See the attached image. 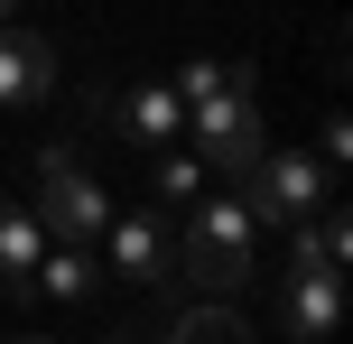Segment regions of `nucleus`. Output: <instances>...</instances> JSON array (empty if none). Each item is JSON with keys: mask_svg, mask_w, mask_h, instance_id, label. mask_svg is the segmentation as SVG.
I'll use <instances>...</instances> for the list:
<instances>
[{"mask_svg": "<svg viewBox=\"0 0 353 344\" xmlns=\"http://www.w3.org/2000/svg\"><path fill=\"white\" fill-rule=\"evenodd\" d=\"M56 74H65L56 37L10 28V19H0V112H28V103H47V93H56Z\"/></svg>", "mask_w": 353, "mask_h": 344, "instance_id": "39448f33", "label": "nucleus"}, {"mask_svg": "<svg viewBox=\"0 0 353 344\" xmlns=\"http://www.w3.org/2000/svg\"><path fill=\"white\" fill-rule=\"evenodd\" d=\"M112 121H121L140 149H168V140H176V121H186V103H176V84H140L121 112H112Z\"/></svg>", "mask_w": 353, "mask_h": 344, "instance_id": "9b49d317", "label": "nucleus"}, {"mask_svg": "<svg viewBox=\"0 0 353 344\" xmlns=\"http://www.w3.org/2000/svg\"><path fill=\"white\" fill-rule=\"evenodd\" d=\"M37 233L47 242H103L112 205H103V177H93L74 149H37Z\"/></svg>", "mask_w": 353, "mask_h": 344, "instance_id": "7ed1b4c3", "label": "nucleus"}, {"mask_svg": "<svg viewBox=\"0 0 353 344\" xmlns=\"http://www.w3.org/2000/svg\"><path fill=\"white\" fill-rule=\"evenodd\" d=\"M149 196H159V205H195V196H205V159H195V149H159Z\"/></svg>", "mask_w": 353, "mask_h": 344, "instance_id": "ddd939ff", "label": "nucleus"}, {"mask_svg": "<svg viewBox=\"0 0 353 344\" xmlns=\"http://www.w3.org/2000/svg\"><path fill=\"white\" fill-rule=\"evenodd\" d=\"M176 103H186L195 140H205V177L242 186L251 168H261L270 130H261V103H251V65H205V56H195V65L176 74Z\"/></svg>", "mask_w": 353, "mask_h": 344, "instance_id": "f257e3e1", "label": "nucleus"}, {"mask_svg": "<svg viewBox=\"0 0 353 344\" xmlns=\"http://www.w3.org/2000/svg\"><path fill=\"white\" fill-rule=\"evenodd\" d=\"M288 242H298V261H316V270H344V261H353V214L325 196L307 223H288Z\"/></svg>", "mask_w": 353, "mask_h": 344, "instance_id": "9d476101", "label": "nucleus"}, {"mask_svg": "<svg viewBox=\"0 0 353 344\" xmlns=\"http://www.w3.org/2000/svg\"><path fill=\"white\" fill-rule=\"evenodd\" d=\"M19 344H56V335H19Z\"/></svg>", "mask_w": 353, "mask_h": 344, "instance_id": "2eb2a0df", "label": "nucleus"}, {"mask_svg": "<svg viewBox=\"0 0 353 344\" xmlns=\"http://www.w3.org/2000/svg\"><path fill=\"white\" fill-rule=\"evenodd\" d=\"M168 344H251V326H242L232 298H195V307L168 326Z\"/></svg>", "mask_w": 353, "mask_h": 344, "instance_id": "f8f14e48", "label": "nucleus"}, {"mask_svg": "<svg viewBox=\"0 0 353 344\" xmlns=\"http://www.w3.org/2000/svg\"><path fill=\"white\" fill-rule=\"evenodd\" d=\"M28 279H37V298H65V307H84V298L103 289V261H93V242H47Z\"/></svg>", "mask_w": 353, "mask_h": 344, "instance_id": "1a4fd4ad", "label": "nucleus"}, {"mask_svg": "<svg viewBox=\"0 0 353 344\" xmlns=\"http://www.w3.org/2000/svg\"><path fill=\"white\" fill-rule=\"evenodd\" d=\"M10 10H19V0H0V19H10Z\"/></svg>", "mask_w": 353, "mask_h": 344, "instance_id": "dca6fc26", "label": "nucleus"}, {"mask_svg": "<svg viewBox=\"0 0 353 344\" xmlns=\"http://www.w3.org/2000/svg\"><path fill=\"white\" fill-rule=\"evenodd\" d=\"M279 316H288V335H298V344H325V335L344 326V270L288 261V279H279Z\"/></svg>", "mask_w": 353, "mask_h": 344, "instance_id": "423d86ee", "label": "nucleus"}, {"mask_svg": "<svg viewBox=\"0 0 353 344\" xmlns=\"http://www.w3.org/2000/svg\"><path fill=\"white\" fill-rule=\"evenodd\" d=\"M176 270L205 298H242L251 289V270H261V223H251V205L232 196V186L223 196H195L186 233H176Z\"/></svg>", "mask_w": 353, "mask_h": 344, "instance_id": "f03ea898", "label": "nucleus"}, {"mask_svg": "<svg viewBox=\"0 0 353 344\" xmlns=\"http://www.w3.org/2000/svg\"><path fill=\"white\" fill-rule=\"evenodd\" d=\"M335 186H344V177H335L325 159H298V149H261V168H251L232 196L251 205V223H279V233H288V223H307L325 196H335Z\"/></svg>", "mask_w": 353, "mask_h": 344, "instance_id": "20e7f679", "label": "nucleus"}, {"mask_svg": "<svg viewBox=\"0 0 353 344\" xmlns=\"http://www.w3.org/2000/svg\"><path fill=\"white\" fill-rule=\"evenodd\" d=\"M37 252H47V233H37V214L28 205H0V289L19 298V307H37Z\"/></svg>", "mask_w": 353, "mask_h": 344, "instance_id": "6e6552de", "label": "nucleus"}, {"mask_svg": "<svg viewBox=\"0 0 353 344\" xmlns=\"http://www.w3.org/2000/svg\"><path fill=\"white\" fill-rule=\"evenodd\" d=\"M325 168H335V177L353 168V130H344V112H335V121H325Z\"/></svg>", "mask_w": 353, "mask_h": 344, "instance_id": "4468645a", "label": "nucleus"}, {"mask_svg": "<svg viewBox=\"0 0 353 344\" xmlns=\"http://www.w3.org/2000/svg\"><path fill=\"white\" fill-rule=\"evenodd\" d=\"M103 233H112V270H121V279H140V289L176 279V233L159 214H112Z\"/></svg>", "mask_w": 353, "mask_h": 344, "instance_id": "0eeeda50", "label": "nucleus"}]
</instances>
